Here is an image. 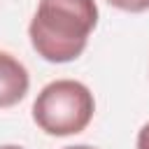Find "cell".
<instances>
[{
    "label": "cell",
    "mask_w": 149,
    "mask_h": 149,
    "mask_svg": "<svg viewBox=\"0 0 149 149\" xmlns=\"http://www.w3.org/2000/svg\"><path fill=\"white\" fill-rule=\"evenodd\" d=\"M95 26V0H40L28 35L37 56L49 63H70L81 56Z\"/></svg>",
    "instance_id": "1"
},
{
    "label": "cell",
    "mask_w": 149,
    "mask_h": 149,
    "mask_svg": "<svg viewBox=\"0 0 149 149\" xmlns=\"http://www.w3.org/2000/svg\"><path fill=\"white\" fill-rule=\"evenodd\" d=\"M95 112L93 93L74 79H56L47 84L33 102V121L47 135L65 137L81 133Z\"/></svg>",
    "instance_id": "2"
},
{
    "label": "cell",
    "mask_w": 149,
    "mask_h": 149,
    "mask_svg": "<svg viewBox=\"0 0 149 149\" xmlns=\"http://www.w3.org/2000/svg\"><path fill=\"white\" fill-rule=\"evenodd\" d=\"M30 77L21 61H16L12 54L0 51V109L14 107L21 102L28 93Z\"/></svg>",
    "instance_id": "3"
},
{
    "label": "cell",
    "mask_w": 149,
    "mask_h": 149,
    "mask_svg": "<svg viewBox=\"0 0 149 149\" xmlns=\"http://www.w3.org/2000/svg\"><path fill=\"white\" fill-rule=\"evenodd\" d=\"M112 7L116 9H123V12H130V14H140V12H147L149 9V0H107Z\"/></svg>",
    "instance_id": "4"
},
{
    "label": "cell",
    "mask_w": 149,
    "mask_h": 149,
    "mask_svg": "<svg viewBox=\"0 0 149 149\" xmlns=\"http://www.w3.org/2000/svg\"><path fill=\"white\" fill-rule=\"evenodd\" d=\"M137 149H149V123H144L137 133Z\"/></svg>",
    "instance_id": "5"
},
{
    "label": "cell",
    "mask_w": 149,
    "mask_h": 149,
    "mask_svg": "<svg viewBox=\"0 0 149 149\" xmlns=\"http://www.w3.org/2000/svg\"><path fill=\"white\" fill-rule=\"evenodd\" d=\"M63 149H95V147H88V144H72V147H63Z\"/></svg>",
    "instance_id": "6"
},
{
    "label": "cell",
    "mask_w": 149,
    "mask_h": 149,
    "mask_svg": "<svg viewBox=\"0 0 149 149\" xmlns=\"http://www.w3.org/2000/svg\"><path fill=\"white\" fill-rule=\"evenodd\" d=\"M0 149H23V147H19V144H2Z\"/></svg>",
    "instance_id": "7"
}]
</instances>
